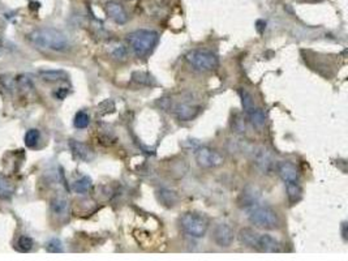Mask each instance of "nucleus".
<instances>
[{
	"instance_id": "f257e3e1",
	"label": "nucleus",
	"mask_w": 348,
	"mask_h": 261,
	"mask_svg": "<svg viewBox=\"0 0 348 261\" xmlns=\"http://www.w3.org/2000/svg\"><path fill=\"white\" fill-rule=\"evenodd\" d=\"M27 38L37 47L54 50V51H64L69 46L68 37L63 31L54 29V27L37 29V30L31 31Z\"/></svg>"
},
{
	"instance_id": "f03ea898",
	"label": "nucleus",
	"mask_w": 348,
	"mask_h": 261,
	"mask_svg": "<svg viewBox=\"0 0 348 261\" xmlns=\"http://www.w3.org/2000/svg\"><path fill=\"white\" fill-rule=\"evenodd\" d=\"M127 40L134 55L138 58H145L155 49V46L159 41V36L154 30L140 29V30L128 34Z\"/></svg>"
},
{
	"instance_id": "7ed1b4c3",
	"label": "nucleus",
	"mask_w": 348,
	"mask_h": 261,
	"mask_svg": "<svg viewBox=\"0 0 348 261\" xmlns=\"http://www.w3.org/2000/svg\"><path fill=\"white\" fill-rule=\"evenodd\" d=\"M251 223L263 230H275L279 227V217L274 209L266 205L256 204L247 209Z\"/></svg>"
},
{
	"instance_id": "20e7f679",
	"label": "nucleus",
	"mask_w": 348,
	"mask_h": 261,
	"mask_svg": "<svg viewBox=\"0 0 348 261\" xmlns=\"http://www.w3.org/2000/svg\"><path fill=\"white\" fill-rule=\"evenodd\" d=\"M179 223L185 234L192 238H202L209 227L207 219L198 213L193 212L184 213L179 219Z\"/></svg>"
},
{
	"instance_id": "39448f33",
	"label": "nucleus",
	"mask_w": 348,
	"mask_h": 261,
	"mask_svg": "<svg viewBox=\"0 0 348 261\" xmlns=\"http://www.w3.org/2000/svg\"><path fill=\"white\" fill-rule=\"evenodd\" d=\"M185 59L192 67L198 71H213L218 67V58L207 50H192L185 55Z\"/></svg>"
},
{
	"instance_id": "423d86ee",
	"label": "nucleus",
	"mask_w": 348,
	"mask_h": 261,
	"mask_svg": "<svg viewBox=\"0 0 348 261\" xmlns=\"http://www.w3.org/2000/svg\"><path fill=\"white\" fill-rule=\"evenodd\" d=\"M194 157H196L198 166L203 167V169L218 167L224 162L223 157L217 150L209 148V146H200V148H197L196 152H194Z\"/></svg>"
},
{
	"instance_id": "0eeeda50",
	"label": "nucleus",
	"mask_w": 348,
	"mask_h": 261,
	"mask_svg": "<svg viewBox=\"0 0 348 261\" xmlns=\"http://www.w3.org/2000/svg\"><path fill=\"white\" fill-rule=\"evenodd\" d=\"M252 161H253V165L262 174L271 173L274 166H275V162H274V157H272L271 152L267 148H265V146H257V148L253 149V152H252Z\"/></svg>"
},
{
	"instance_id": "6e6552de",
	"label": "nucleus",
	"mask_w": 348,
	"mask_h": 261,
	"mask_svg": "<svg viewBox=\"0 0 348 261\" xmlns=\"http://www.w3.org/2000/svg\"><path fill=\"white\" fill-rule=\"evenodd\" d=\"M213 238H214L215 243L221 247H230L233 242V230L228 223L221 222L218 225H215L213 230Z\"/></svg>"
},
{
	"instance_id": "1a4fd4ad",
	"label": "nucleus",
	"mask_w": 348,
	"mask_h": 261,
	"mask_svg": "<svg viewBox=\"0 0 348 261\" xmlns=\"http://www.w3.org/2000/svg\"><path fill=\"white\" fill-rule=\"evenodd\" d=\"M276 170H278L279 176L285 184H291V183H300V174L297 167L290 161H281L276 165Z\"/></svg>"
},
{
	"instance_id": "9d476101",
	"label": "nucleus",
	"mask_w": 348,
	"mask_h": 261,
	"mask_svg": "<svg viewBox=\"0 0 348 261\" xmlns=\"http://www.w3.org/2000/svg\"><path fill=\"white\" fill-rule=\"evenodd\" d=\"M106 13L109 15L110 18H112L116 24L124 25L128 21V13L125 12L124 7L119 4L118 2H109L105 7Z\"/></svg>"
},
{
	"instance_id": "9b49d317",
	"label": "nucleus",
	"mask_w": 348,
	"mask_h": 261,
	"mask_svg": "<svg viewBox=\"0 0 348 261\" xmlns=\"http://www.w3.org/2000/svg\"><path fill=\"white\" fill-rule=\"evenodd\" d=\"M69 148L71 150H72L73 157L76 158V159H80V161L90 162L94 158L93 150H91L86 144L80 143L77 140H71Z\"/></svg>"
},
{
	"instance_id": "f8f14e48",
	"label": "nucleus",
	"mask_w": 348,
	"mask_h": 261,
	"mask_svg": "<svg viewBox=\"0 0 348 261\" xmlns=\"http://www.w3.org/2000/svg\"><path fill=\"white\" fill-rule=\"evenodd\" d=\"M256 251L266 253H275L281 251V244H279L278 240H276L275 238H272L271 235L260 234Z\"/></svg>"
},
{
	"instance_id": "ddd939ff",
	"label": "nucleus",
	"mask_w": 348,
	"mask_h": 261,
	"mask_svg": "<svg viewBox=\"0 0 348 261\" xmlns=\"http://www.w3.org/2000/svg\"><path fill=\"white\" fill-rule=\"evenodd\" d=\"M173 113L178 116L180 120L183 122H188V120H192V119L196 118L200 113V107L193 106V105L189 104H176L172 107Z\"/></svg>"
},
{
	"instance_id": "4468645a",
	"label": "nucleus",
	"mask_w": 348,
	"mask_h": 261,
	"mask_svg": "<svg viewBox=\"0 0 348 261\" xmlns=\"http://www.w3.org/2000/svg\"><path fill=\"white\" fill-rule=\"evenodd\" d=\"M258 201H260V196H258V193L256 192V189L248 187V188H246L242 191L241 196H240L239 199V205L242 209L247 210L251 207H253V205H256V204H258Z\"/></svg>"
},
{
	"instance_id": "2eb2a0df",
	"label": "nucleus",
	"mask_w": 348,
	"mask_h": 261,
	"mask_svg": "<svg viewBox=\"0 0 348 261\" xmlns=\"http://www.w3.org/2000/svg\"><path fill=\"white\" fill-rule=\"evenodd\" d=\"M246 114L247 116H248L249 122L255 125V127L261 128L265 125V123H266V115L263 113V110L260 109V107H256L255 105L252 107H249V109H247Z\"/></svg>"
},
{
	"instance_id": "dca6fc26",
	"label": "nucleus",
	"mask_w": 348,
	"mask_h": 261,
	"mask_svg": "<svg viewBox=\"0 0 348 261\" xmlns=\"http://www.w3.org/2000/svg\"><path fill=\"white\" fill-rule=\"evenodd\" d=\"M258 237H260V234L252 229H241L239 233L240 242L252 249H256V247H257Z\"/></svg>"
},
{
	"instance_id": "f3484780",
	"label": "nucleus",
	"mask_w": 348,
	"mask_h": 261,
	"mask_svg": "<svg viewBox=\"0 0 348 261\" xmlns=\"http://www.w3.org/2000/svg\"><path fill=\"white\" fill-rule=\"evenodd\" d=\"M51 210L55 216H59V217L67 216L68 210H69V204H68V201L65 200V199H61V198L55 199V200L51 203Z\"/></svg>"
},
{
	"instance_id": "a211bd4d",
	"label": "nucleus",
	"mask_w": 348,
	"mask_h": 261,
	"mask_svg": "<svg viewBox=\"0 0 348 261\" xmlns=\"http://www.w3.org/2000/svg\"><path fill=\"white\" fill-rule=\"evenodd\" d=\"M13 192H15V187L12 185V183L9 182L3 174H0V199L8 200V199L12 198Z\"/></svg>"
},
{
	"instance_id": "6ab92c4d",
	"label": "nucleus",
	"mask_w": 348,
	"mask_h": 261,
	"mask_svg": "<svg viewBox=\"0 0 348 261\" xmlns=\"http://www.w3.org/2000/svg\"><path fill=\"white\" fill-rule=\"evenodd\" d=\"M286 189H287L288 200L291 204L299 203L303 194V189L300 187V183H291V184H286Z\"/></svg>"
},
{
	"instance_id": "aec40b11",
	"label": "nucleus",
	"mask_w": 348,
	"mask_h": 261,
	"mask_svg": "<svg viewBox=\"0 0 348 261\" xmlns=\"http://www.w3.org/2000/svg\"><path fill=\"white\" fill-rule=\"evenodd\" d=\"M109 51L111 56L116 60H125L127 58V49L120 42H114L109 46Z\"/></svg>"
},
{
	"instance_id": "412c9836",
	"label": "nucleus",
	"mask_w": 348,
	"mask_h": 261,
	"mask_svg": "<svg viewBox=\"0 0 348 261\" xmlns=\"http://www.w3.org/2000/svg\"><path fill=\"white\" fill-rule=\"evenodd\" d=\"M40 76L42 77L45 81H50V82H55V81H60V80H65L67 79V73L64 71H41Z\"/></svg>"
},
{
	"instance_id": "4be33fe9",
	"label": "nucleus",
	"mask_w": 348,
	"mask_h": 261,
	"mask_svg": "<svg viewBox=\"0 0 348 261\" xmlns=\"http://www.w3.org/2000/svg\"><path fill=\"white\" fill-rule=\"evenodd\" d=\"M72 188L77 193H86L91 188V179L89 176H82L81 179L73 183Z\"/></svg>"
},
{
	"instance_id": "5701e85b",
	"label": "nucleus",
	"mask_w": 348,
	"mask_h": 261,
	"mask_svg": "<svg viewBox=\"0 0 348 261\" xmlns=\"http://www.w3.org/2000/svg\"><path fill=\"white\" fill-rule=\"evenodd\" d=\"M159 200L166 205V207H173L175 203L178 201V196L175 192L168 191V189H162L159 192Z\"/></svg>"
},
{
	"instance_id": "b1692460",
	"label": "nucleus",
	"mask_w": 348,
	"mask_h": 261,
	"mask_svg": "<svg viewBox=\"0 0 348 261\" xmlns=\"http://www.w3.org/2000/svg\"><path fill=\"white\" fill-rule=\"evenodd\" d=\"M41 139V134L38 129H29L25 135V145L27 148H36Z\"/></svg>"
},
{
	"instance_id": "393cba45",
	"label": "nucleus",
	"mask_w": 348,
	"mask_h": 261,
	"mask_svg": "<svg viewBox=\"0 0 348 261\" xmlns=\"http://www.w3.org/2000/svg\"><path fill=\"white\" fill-rule=\"evenodd\" d=\"M89 123H90V118H89L88 113H85V111H79L76 114V116H75V120H73L75 127L79 128V129L86 128L89 125Z\"/></svg>"
},
{
	"instance_id": "a878e982",
	"label": "nucleus",
	"mask_w": 348,
	"mask_h": 261,
	"mask_svg": "<svg viewBox=\"0 0 348 261\" xmlns=\"http://www.w3.org/2000/svg\"><path fill=\"white\" fill-rule=\"evenodd\" d=\"M33 246H34V242L30 237L21 235V237L18 238L17 247L20 251H22V252H29V251H31Z\"/></svg>"
},
{
	"instance_id": "bb28decb",
	"label": "nucleus",
	"mask_w": 348,
	"mask_h": 261,
	"mask_svg": "<svg viewBox=\"0 0 348 261\" xmlns=\"http://www.w3.org/2000/svg\"><path fill=\"white\" fill-rule=\"evenodd\" d=\"M46 251L50 253H60L63 252V246H61V242L56 238L49 240L47 244H46Z\"/></svg>"
},
{
	"instance_id": "cd10ccee",
	"label": "nucleus",
	"mask_w": 348,
	"mask_h": 261,
	"mask_svg": "<svg viewBox=\"0 0 348 261\" xmlns=\"http://www.w3.org/2000/svg\"><path fill=\"white\" fill-rule=\"evenodd\" d=\"M68 94V90L67 89H64V88H60L59 89V91H56L55 93V95L59 98V100H63V98H65V95Z\"/></svg>"
},
{
	"instance_id": "c85d7f7f",
	"label": "nucleus",
	"mask_w": 348,
	"mask_h": 261,
	"mask_svg": "<svg viewBox=\"0 0 348 261\" xmlns=\"http://www.w3.org/2000/svg\"><path fill=\"white\" fill-rule=\"evenodd\" d=\"M345 225H347V223L344 222V223L342 225V231H343V238H344V239H347V231H345Z\"/></svg>"
}]
</instances>
